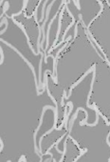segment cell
Wrapping results in <instances>:
<instances>
[{
    "instance_id": "1",
    "label": "cell",
    "mask_w": 110,
    "mask_h": 162,
    "mask_svg": "<svg viewBox=\"0 0 110 162\" xmlns=\"http://www.w3.org/2000/svg\"><path fill=\"white\" fill-rule=\"evenodd\" d=\"M0 142H1V148H0V151L2 152V150H3V140L1 139V140H0Z\"/></svg>"
}]
</instances>
